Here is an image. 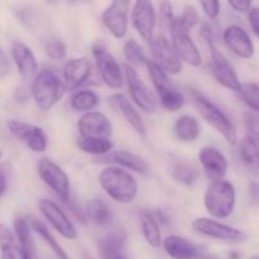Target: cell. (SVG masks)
<instances>
[{"label": "cell", "instance_id": "d4e9b609", "mask_svg": "<svg viewBox=\"0 0 259 259\" xmlns=\"http://www.w3.org/2000/svg\"><path fill=\"white\" fill-rule=\"evenodd\" d=\"M14 232L24 259H38L34 240L30 233V225L24 218H17L14 222Z\"/></svg>", "mask_w": 259, "mask_h": 259}, {"label": "cell", "instance_id": "6da1fadb", "mask_svg": "<svg viewBox=\"0 0 259 259\" xmlns=\"http://www.w3.org/2000/svg\"><path fill=\"white\" fill-rule=\"evenodd\" d=\"M104 191L116 202L128 205L134 201L138 194V184L129 172L119 167H106L99 176Z\"/></svg>", "mask_w": 259, "mask_h": 259}, {"label": "cell", "instance_id": "ffe728a7", "mask_svg": "<svg viewBox=\"0 0 259 259\" xmlns=\"http://www.w3.org/2000/svg\"><path fill=\"white\" fill-rule=\"evenodd\" d=\"M199 161L205 174L214 180H222L228 171V159L215 147H204L199 152Z\"/></svg>", "mask_w": 259, "mask_h": 259}, {"label": "cell", "instance_id": "7c38bea8", "mask_svg": "<svg viewBox=\"0 0 259 259\" xmlns=\"http://www.w3.org/2000/svg\"><path fill=\"white\" fill-rule=\"evenodd\" d=\"M125 80L128 83L129 93L134 103L147 113H153L157 109V96L153 91L147 86V83L142 80L133 67L126 65L124 67Z\"/></svg>", "mask_w": 259, "mask_h": 259}, {"label": "cell", "instance_id": "ee69618b", "mask_svg": "<svg viewBox=\"0 0 259 259\" xmlns=\"http://www.w3.org/2000/svg\"><path fill=\"white\" fill-rule=\"evenodd\" d=\"M10 73V62L4 51L0 48V77H5Z\"/></svg>", "mask_w": 259, "mask_h": 259}, {"label": "cell", "instance_id": "f35d334b", "mask_svg": "<svg viewBox=\"0 0 259 259\" xmlns=\"http://www.w3.org/2000/svg\"><path fill=\"white\" fill-rule=\"evenodd\" d=\"M0 250H2V259H24L23 258L22 249H20L17 240L2 245Z\"/></svg>", "mask_w": 259, "mask_h": 259}, {"label": "cell", "instance_id": "d590c367", "mask_svg": "<svg viewBox=\"0 0 259 259\" xmlns=\"http://www.w3.org/2000/svg\"><path fill=\"white\" fill-rule=\"evenodd\" d=\"M124 56L132 65H141V63H147L148 61L144 55L143 48L134 39L126 40L124 45Z\"/></svg>", "mask_w": 259, "mask_h": 259}, {"label": "cell", "instance_id": "9c48e42d", "mask_svg": "<svg viewBox=\"0 0 259 259\" xmlns=\"http://www.w3.org/2000/svg\"><path fill=\"white\" fill-rule=\"evenodd\" d=\"M38 175L42 181L57 194V196L67 204L70 201V180L60 166L48 158H42L37 164Z\"/></svg>", "mask_w": 259, "mask_h": 259}, {"label": "cell", "instance_id": "44dd1931", "mask_svg": "<svg viewBox=\"0 0 259 259\" xmlns=\"http://www.w3.org/2000/svg\"><path fill=\"white\" fill-rule=\"evenodd\" d=\"M12 56L17 65L20 76L24 80L35 77L38 75V63L34 53L27 45L22 42H14L12 46Z\"/></svg>", "mask_w": 259, "mask_h": 259}, {"label": "cell", "instance_id": "2e32d148", "mask_svg": "<svg viewBox=\"0 0 259 259\" xmlns=\"http://www.w3.org/2000/svg\"><path fill=\"white\" fill-rule=\"evenodd\" d=\"M38 207H39L43 217L51 223V225L63 238L70 240H73L77 238V230H76L75 225L70 222L67 215L58 207V205L56 202L47 199H42L38 201Z\"/></svg>", "mask_w": 259, "mask_h": 259}, {"label": "cell", "instance_id": "30bf717a", "mask_svg": "<svg viewBox=\"0 0 259 259\" xmlns=\"http://www.w3.org/2000/svg\"><path fill=\"white\" fill-rule=\"evenodd\" d=\"M192 229L199 234L212 238V239L223 240V242L242 243L248 239L247 234L243 233L242 230L228 227V225L222 224L217 220L209 219V218H199V219L194 220Z\"/></svg>", "mask_w": 259, "mask_h": 259}, {"label": "cell", "instance_id": "ab89813d", "mask_svg": "<svg viewBox=\"0 0 259 259\" xmlns=\"http://www.w3.org/2000/svg\"><path fill=\"white\" fill-rule=\"evenodd\" d=\"M181 18L185 22V24L189 27V29L194 28L195 25L199 23V19H200L199 13H197V10L195 9V7H192V5H186V7H185Z\"/></svg>", "mask_w": 259, "mask_h": 259}, {"label": "cell", "instance_id": "bcb514c9", "mask_svg": "<svg viewBox=\"0 0 259 259\" xmlns=\"http://www.w3.org/2000/svg\"><path fill=\"white\" fill-rule=\"evenodd\" d=\"M248 194H249L250 200L254 204H259V184L258 182H252L248 187Z\"/></svg>", "mask_w": 259, "mask_h": 259}, {"label": "cell", "instance_id": "e0dca14e", "mask_svg": "<svg viewBox=\"0 0 259 259\" xmlns=\"http://www.w3.org/2000/svg\"><path fill=\"white\" fill-rule=\"evenodd\" d=\"M78 132L82 138L109 139L111 136V124L109 119L99 111L85 113L78 119Z\"/></svg>", "mask_w": 259, "mask_h": 259}, {"label": "cell", "instance_id": "ba28073f", "mask_svg": "<svg viewBox=\"0 0 259 259\" xmlns=\"http://www.w3.org/2000/svg\"><path fill=\"white\" fill-rule=\"evenodd\" d=\"M93 55L101 78L110 89H120L123 86V73L120 66L108 51L104 42H96L93 46Z\"/></svg>", "mask_w": 259, "mask_h": 259}, {"label": "cell", "instance_id": "7a4b0ae2", "mask_svg": "<svg viewBox=\"0 0 259 259\" xmlns=\"http://www.w3.org/2000/svg\"><path fill=\"white\" fill-rule=\"evenodd\" d=\"M66 89L65 82L58 77L57 73L48 68L38 72L32 82V95L35 105L40 110H50L60 101Z\"/></svg>", "mask_w": 259, "mask_h": 259}, {"label": "cell", "instance_id": "836d02e7", "mask_svg": "<svg viewBox=\"0 0 259 259\" xmlns=\"http://www.w3.org/2000/svg\"><path fill=\"white\" fill-rule=\"evenodd\" d=\"M171 176L175 181L182 185H194L197 179V171L195 167L184 162H175L171 167Z\"/></svg>", "mask_w": 259, "mask_h": 259}, {"label": "cell", "instance_id": "c3c4849f", "mask_svg": "<svg viewBox=\"0 0 259 259\" xmlns=\"http://www.w3.org/2000/svg\"><path fill=\"white\" fill-rule=\"evenodd\" d=\"M250 259H259V255H255V257H253V258H250Z\"/></svg>", "mask_w": 259, "mask_h": 259}, {"label": "cell", "instance_id": "f546056e", "mask_svg": "<svg viewBox=\"0 0 259 259\" xmlns=\"http://www.w3.org/2000/svg\"><path fill=\"white\" fill-rule=\"evenodd\" d=\"M77 146L85 153L99 157L110 153V151L113 149V143H111L110 139L101 138H82V137H80L77 139Z\"/></svg>", "mask_w": 259, "mask_h": 259}, {"label": "cell", "instance_id": "f1b7e54d", "mask_svg": "<svg viewBox=\"0 0 259 259\" xmlns=\"http://www.w3.org/2000/svg\"><path fill=\"white\" fill-rule=\"evenodd\" d=\"M142 222V232H143L144 238H146L147 243L153 248H159L163 243H162L161 232H159L158 220L156 219L153 214L148 211L142 212L141 217Z\"/></svg>", "mask_w": 259, "mask_h": 259}, {"label": "cell", "instance_id": "603a6c76", "mask_svg": "<svg viewBox=\"0 0 259 259\" xmlns=\"http://www.w3.org/2000/svg\"><path fill=\"white\" fill-rule=\"evenodd\" d=\"M95 162H98V163L119 164V166L126 167V168L142 175H147L149 171L148 164H147V162L143 158L128 151L110 152V153L105 154V156L99 157Z\"/></svg>", "mask_w": 259, "mask_h": 259}, {"label": "cell", "instance_id": "681fc988", "mask_svg": "<svg viewBox=\"0 0 259 259\" xmlns=\"http://www.w3.org/2000/svg\"><path fill=\"white\" fill-rule=\"evenodd\" d=\"M3 157V152H2V149H0V158H2Z\"/></svg>", "mask_w": 259, "mask_h": 259}, {"label": "cell", "instance_id": "83f0119b", "mask_svg": "<svg viewBox=\"0 0 259 259\" xmlns=\"http://www.w3.org/2000/svg\"><path fill=\"white\" fill-rule=\"evenodd\" d=\"M175 134L182 142L195 141L200 136L199 120L191 115L180 116L175 124Z\"/></svg>", "mask_w": 259, "mask_h": 259}, {"label": "cell", "instance_id": "9a60e30c", "mask_svg": "<svg viewBox=\"0 0 259 259\" xmlns=\"http://www.w3.org/2000/svg\"><path fill=\"white\" fill-rule=\"evenodd\" d=\"M132 22L143 39L148 42L153 39L157 25V14L151 2L138 0L134 3L133 10H132Z\"/></svg>", "mask_w": 259, "mask_h": 259}, {"label": "cell", "instance_id": "1f68e13d", "mask_svg": "<svg viewBox=\"0 0 259 259\" xmlns=\"http://www.w3.org/2000/svg\"><path fill=\"white\" fill-rule=\"evenodd\" d=\"M240 157L249 168L259 169V148L252 137H244L240 143Z\"/></svg>", "mask_w": 259, "mask_h": 259}, {"label": "cell", "instance_id": "7bdbcfd3", "mask_svg": "<svg viewBox=\"0 0 259 259\" xmlns=\"http://www.w3.org/2000/svg\"><path fill=\"white\" fill-rule=\"evenodd\" d=\"M229 5L239 13H249V10L252 9V3L245 0H230Z\"/></svg>", "mask_w": 259, "mask_h": 259}, {"label": "cell", "instance_id": "f6af8a7d", "mask_svg": "<svg viewBox=\"0 0 259 259\" xmlns=\"http://www.w3.org/2000/svg\"><path fill=\"white\" fill-rule=\"evenodd\" d=\"M161 17L163 18V20L167 23V24H168V27H169L172 19L175 18L174 14H172V5L169 4V3H167V2L161 3Z\"/></svg>", "mask_w": 259, "mask_h": 259}, {"label": "cell", "instance_id": "4fadbf2b", "mask_svg": "<svg viewBox=\"0 0 259 259\" xmlns=\"http://www.w3.org/2000/svg\"><path fill=\"white\" fill-rule=\"evenodd\" d=\"M129 8H131V2L128 0H115L106 8L101 15L103 24L118 39L123 38L128 30Z\"/></svg>", "mask_w": 259, "mask_h": 259}, {"label": "cell", "instance_id": "4316f807", "mask_svg": "<svg viewBox=\"0 0 259 259\" xmlns=\"http://www.w3.org/2000/svg\"><path fill=\"white\" fill-rule=\"evenodd\" d=\"M85 217L93 224L98 227H105L113 222V212L106 202L100 199H94L86 204Z\"/></svg>", "mask_w": 259, "mask_h": 259}, {"label": "cell", "instance_id": "8d00e7d4", "mask_svg": "<svg viewBox=\"0 0 259 259\" xmlns=\"http://www.w3.org/2000/svg\"><path fill=\"white\" fill-rule=\"evenodd\" d=\"M46 52L53 60H62L66 57L67 47L65 43L60 39H51L46 45Z\"/></svg>", "mask_w": 259, "mask_h": 259}, {"label": "cell", "instance_id": "d6a6232c", "mask_svg": "<svg viewBox=\"0 0 259 259\" xmlns=\"http://www.w3.org/2000/svg\"><path fill=\"white\" fill-rule=\"evenodd\" d=\"M71 106L76 111H89L93 110L99 104V98L95 93L90 90H80L75 93L71 98Z\"/></svg>", "mask_w": 259, "mask_h": 259}, {"label": "cell", "instance_id": "52a82bcc", "mask_svg": "<svg viewBox=\"0 0 259 259\" xmlns=\"http://www.w3.org/2000/svg\"><path fill=\"white\" fill-rule=\"evenodd\" d=\"M202 35H204L205 40H206L207 46H209L210 56H211L209 68L210 71H211L214 78L220 83V85L224 86V88L233 91H238L240 89V86H242V83L239 82V78H238L233 66L230 65L229 61L219 52V50L215 47V43L214 40H212V35L210 34L205 28L204 30H202Z\"/></svg>", "mask_w": 259, "mask_h": 259}, {"label": "cell", "instance_id": "7402d4cb", "mask_svg": "<svg viewBox=\"0 0 259 259\" xmlns=\"http://www.w3.org/2000/svg\"><path fill=\"white\" fill-rule=\"evenodd\" d=\"M163 249L174 259H199L202 252L197 245L180 235H169L164 239Z\"/></svg>", "mask_w": 259, "mask_h": 259}, {"label": "cell", "instance_id": "60d3db41", "mask_svg": "<svg viewBox=\"0 0 259 259\" xmlns=\"http://www.w3.org/2000/svg\"><path fill=\"white\" fill-rule=\"evenodd\" d=\"M201 7L204 9V13L206 14L207 18L210 19H217L218 15L220 13V3L219 2H212V0H209V2H202Z\"/></svg>", "mask_w": 259, "mask_h": 259}, {"label": "cell", "instance_id": "3957f363", "mask_svg": "<svg viewBox=\"0 0 259 259\" xmlns=\"http://www.w3.org/2000/svg\"><path fill=\"white\" fill-rule=\"evenodd\" d=\"M235 189L227 180H214L207 186L204 202L207 211L218 219H225L233 214L235 207Z\"/></svg>", "mask_w": 259, "mask_h": 259}, {"label": "cell", "instance_id": "7dc6e473", "mask_svg": "<svg viewBox=\"0 0 259 259\" xmlns=\"http://www.w3.org/2000/svg\"><path fill=\"white\" fill-rule=\"evenodd\" d=\"M8 189V175L4 167L0 166V197L7 192Z\"/></svg>", "mask_w": 259, "mask_h": 259}, {"label": "cell", "instance_id": "cb8c5ba5", "mask_svg": "<svg viewBox=\"0 0 259 259\" xmlns=\"http://www.w3.org/2000/svg\"><path fill=\"white\" fill-rule=\"evenodd\" d=\"M101 259H124L125 257V235L113 232L98 242Z\"/></svg>", "mask_w": 259, "mask_h": 259}, {"label": "cell", "instance_id": "74e56055", "mask_svg": "<svg viewBox=\"0 0 259 259\" xmlns=\"http://www.w3.org/2000/svg\"><path fill=\"white\" fill-rule=\"evenodd\" d=\"M244 124L248 133H249V137H252L254 141L255 139H259V116L257 114L252 113V111L245 113Z\"/></svg>", "mask_w": 259, "mask_h": 259}, {"label": "cell", "instance_id": "5b68a950", "mask_svg": "<svg viewBox=\"0 0 259 259\" xmlns=\"http://www.w3.org/2000/svg\"><path fill=\"white\" fill-rule=\"evenodd\" d=\"M147 70H148L151 80L153 82L154 89L158 94L161 105L168 111H176L181 109L185 104V98L181 93L176 90L169 83L166 71L159 67L154 61H147Z\"/></svg>", "mask_w": 259, "mask_h": 259}, {"label": "cell", "instance_id": "5bb4252c", "mask_svg": "<svg viewBox=\"0 0 259 259\" xmlns=\"http://www.w3.org/2000/svg\"><path fill=\"white\" fill-rule=\"evenodd\" d=\"M156 63L166 72L177 75L182 70V62L174 46L163 35H157L149 42Z\"/></svg>", "mask_w": 259, "mask_h": 259}, {"label": "cell", "instance_id": "d6986e66", "mask_svg": "<svg viewBox=\"0 0 259 259\" xmlns=\"http://www.w3.org/2000/svg\"><path fill=\"white\" fill-rule=\"evenodd\" d=\"M225 46L234 55L242 58H252L254 55V46L249 34L239 25H230L224 30L223 34Z\"/></svg>", "mask_w": 259, "mask_h": 259}, {"label": "cell", "instance_id": "b9f144b4", "mask_svg": "<svg viewBox=\"0 0 259 259\" xmlns=\"http://www.w3.org/2000/svg\"><path fill=\"white\" fill-rule=\"evenodd\" d=\"M248 18L253 32L259 37V8H252L248 13Z\"/></svg>", "mask_w": 259, "mask_h": 259}, {"label": "cell", "instance_id": "ac0fdd59", "mask_svg": "<svg viewBox=\"0 0 259 259\" xmlns=\"http://www.w3.org/2000/svg\"><path fill=\"white\" fill-rule=\"evenodd\" d=\"M93 66L88 57L72 58L63 67L65 85L68 91L77 90L80 86L85 85L91 77Z\"/></svg>", "mask_w": 259, "mask_h": 259}, {"label": "cell", "instance_id": "277c9868", "mask_svg": "<svg viewBox=\"0 0 259 259\" xmlns=\"http://www.w3.org/2000/svg\"><path fill=\"white\" fill-rule=\"evenodd\" d=\"M190 95H191L192 100H194L195 106L199 110V113L201 114L202 118L212 126V128L217 129L229 144L234 146L238 141L237 131H235L234 124L230 121V119L215 105L214 103L209 100L207 98H205L201 93H199L197 90L194 89H190Z\"/></svg>", "mask_w": 259, "mask_h": 259}, {"label": "cell", "instance_id": "8992f818", "mask_svg": "<svg viewBox=\"0 0 259 259\" xmlns=\"http://www.w3.org/2000/svg\"><path fill=\"white\" fill-rule=\"evenodd\" d=\"M169 30H171L172 46L176 50L180 58L189 65L194 66V67L201 66V55H200L195 42L192 40L189 27L185 24L181 15L175 17L172 19L171 24H169Z\"/></svg>", "mask_w": 259, "mask_h": 259}, {"label": "cell", "instance_id": "8fae6325", "mask_svg": "<svg viewBox=\"0 0 259 259\" xmlns=\"http://www.w3.org/2000/svg\"><path fill=\"white\" fill-rule=\"evenodd\" d=\"M7 126L10 133L18 139L23 142L29 149L35 153H42L47 148L48 139L43 129L39 126L32 125V124L23 123V121L9 119L7 121Z\"/></svg>", "mask_w": 259, "mask_h": 259}, {"label": "cell", "instance_id": "4dcf8cb0", "mask_svg": "<svg viewBox=\"0 0 259 259\" xmlns=\"http://www.w3.org/2000/svg\"><path fill=\"white\" fill-rule=\"evenodd\" d=\"M29 225L38 235H40V237H42V239L47 243L48 247L53 250V253L57 255L58 259H68L65 250H63L62 247L58 244L57 240L53 238V235L48 232L47 227H46L42 222H39V220H37V219H33L32 218V219H29Z\"/></svg>", "mask_w": 259, "mask_h": 259}, {"label": "cell", "instance_id": "484cf974", "mask_svg": "<svg viewBox=\"0 0 259 259\" xmlns=\"http://www.w3.org/2000/svg\"><path fill=\"white\" fill-rule=\"evenodd\" d=\"M111 101L118 106L120 113L123 114V116L126 119V121L131 124L132 128H133L139 136H146L147 128L146 125H144L143 119L139 115L138 111L136 110V108L132 105L131 101H129L125 96L121 95V94H115V95L111 96Z\"/></svg>", "mask_w": 259, "mask_h": 259}, {"label": "cell", "instance_id": "e575fe53", "mask_svg": "<svg viewBox=\"0 0 259 259\" xmlns=\"http://www.w3.org/2000/svg\"><path fill=\"white\" fill-rule=\"evenodd\" d=\"M237 93L238 96L242 99V101H244L250 109L259 111V83H242V86H240V89Z\"/></svg>", "mask_w": 259, "mask_h": 259}, {"label": "cell", "instance_id": "f907efd6", "mask_svg": "<svg viewBox=\"0 0 259 259\" xmlns=\"http://www.w3.org/2000/svg\"><path fill=\"white\" fill-rule=\"evenodd\" d=\"M124 259H126V258H124Z\"/></svg>", "mask_w": 259, "mask_h": 259}]
</instances>
